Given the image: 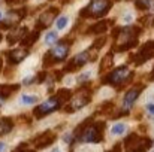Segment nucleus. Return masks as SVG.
<instances>
[{
	"label": "nucleus",
	"instance_id": "nucleus-14",
	"mask_svg": "<svg viewBox=\"0 0 154 152\" xmlns=\"http://www.w3.org/2000/svg\"><path fill=\"white\" fill-rule=\"evenodd\" d=\"M142 90H144V85H142V84L138 85V87L130 88V90L126 93L124 99H123V109H127V110H129V109L133 106V103L136 101V99L139 97V94L142 93Z\"/></svg>",
	"mask_w": 154,
	"mask_h": 152
},
{
	"label": "nucleus",
	"instance_id": "nucleus-10",
	"mask_svg": "<svg viewBox=\"0 0 154 152\" xmlns=\"http://www.w3.org/2000/svg\"><path fill=\"white\" fill-rule=\"evenodd\" d=\"M58 7H48L47 10H44L41 15H39V18H38V22H36V28H39V30H44V28H48L50 25H51L52 22H54V19L57 18V15H58Z\"/></svg>",
	"mask_w": 154,
	"mask_h": 152
},
{
	"label": "nucleus",
	"instance_id": "nucleus-39",
	"mask_svg": "<svg viewBox=\"0 0 154 152\" xmlns=\"http://www.w3.org/2000/svg\"><path fill=\"white\" fill-rule=\"evenodd\" d=\"M51 152H60V149H58V148H54Z\"/></svg>",
	"mask_w": 154,
	"mask_h": 152
},
{
	"label": "nucleus",
	"instance_id": "nucleus-32",
	"mask_svg": "<svg viewBox=\"0 0 154 152\" xmlns=\"http://www.w3.org/2000/svg\"><path fill=\"white\" fill-rule=\"evenodd\" d=\"M33 82H35V78H26V79L23 81L24 85H30V84H33Z\"/></svg>",
	"mask_w": 154,
	"mask_h": 152
},
{
	"label": "nucleus",
	"instance_id": "nucleus-8",
	"mask_svg": "<svg viewBox=\"0 0 154 152\" xmlns=\"http://www.w3.org/2000/svg\"><path fill=\"white\" fill-rule=\"evenodd\" d=\"M26 13H27V9H26V7L9 10V13L5 16V19L0 21V25H2L3 28H12V27H15L17 24L21 22V19L26 16Z\"/></svg>",
	"mask_w": 154,
	"mask_h": 152
},
{
	"label": "nucleus",
	"instance_id": "nucleus-2",
	"mask_svg": "<svg viewBox=\"0 0 154 152\" xmlns=\"http://www.w3.org/2000/svg\"><path fill=\"white\" fill-rule=\"evenodd\" d=\"M70 45L69 43V39H63L61 42H58L51 51H48L44 57V67H48V66H52L55 63H60L63 61L67 54H69V49H70Z\"/></svg>",
	"mask_w": 154,
	"mask_h": 152
},
{
	"label": "nucleus",
	"instance_id": "nucleus-9",
	"mask_svg": "<svg viewBox=\"0 0 154 152\" xmlns=\"http://www.w3.org/2000/svg\"><path fill=\"white\" fill-rule=\"evenodd\" d=\"M91 61V57H90V52L88 51H84V52H79L78 55H75L67 64L66 67L63 69V72H76L78 69H81L82 66H85V63Z\"/></svg>",
	"mask_w": 154,
	"mask_h": 152
},
{
	"label": "nucleus",
	"instance_id": "nucleus-20",
	"mask_svg": "<svg viewBox=\"0 0 154 152\" xmlns=\"http://www.w3.org/2000/svg\"><path fill=\"white\" fill-rule=\"evenodd\" d=\"M112 63H114V52H108V54H106V55L102 58V61H100L99 72H100V73H103V72L109 70V67L112 66Z\"/></svg>",
	"mask_w": 154,
	"mask_h": 152
},
{
	"label": "nucleus",
	"instance_id": "nucleus-34",
	"mask_svg": "<svg viewBox=\"0 0 154 152\" xmlns=\"http://www.w3.org/2000/svg\"><path fill=\"white\" fill-rule=\"evenodd\" d=\"M88 76H90V73H85V75H81V76L78 78V81H79V82H84V81H85V79H87Z\"/></svg>",
	"mask_w": 154,
	"mask_h": 152
},
{
	"label": "nucleus",
	"instance_id": "nucleus-4",
	"mask_svg": "<svg viewBox=\"0 0 154 152\" xmlns=\"http://www.w3.org/2000/svg\"><path fill=\"white\" fill-rule=\"evenodd\" d=\"M133 78V73L129 70L127 66H120L115 70H112L111 73H108L103 78V84L105 85H112V87H123L126 82H129Z\"/></svg>",
	"mask_w": 154,
	"mask_h": 152
},
{
	"label": "nucleus",
	"instance_id": "nucleus-22",
	"mask_svg": "<svg viewBox=\"0 0 154 152\" xmlns=\"http://www.w3.org/2000/svg\"><path fill=\"white\" fill-rule=\"evenodd\" d=\"M55 97L58 99V101H60L61 104H64L66 101L72 100V97H73V94H72V91H70L69 88H61V90H58V91H57V94H55Z\"/></svg>",
	"mask_w": 154,
	"mask_h": 152
},
{
	"label": "nucleus",
	"instance_id": "nucleus-3",
	"mask_svg": "<svg viewBox=\"0 0 154 152\" xmlns=\"http://www.w3.org/2000/svg\"><path fill=\"white\" fill-rule=\"evenodd\" d=\"M112 6L111 0H91L87 7H84L79 12L81 18H100L109 12Z\"/></svg>",
	"mask_w": 154,
	"mask_h": 152
},
{
	"label": "nucleus",
	"instance_id": "nucleus-31",
	"mask_svg": "<svg viewBox=\"0 0 154 152\" xmlns=\"http://www.w3.org/2000/svg\"><path fill=\"white\" fill-rule=\"evenodd\" d=\"M109 152H123V145H121L120 142H118V143H115V145L112 146V149H111Z\"/></svg>",
	"mask_w": 154,
	"mask_h": 152
},
{
	"label": "nucleus",
	"instance_id": "nucleus-28",
	"mask_svg": "<svg viewBox=\"0 0 154 152\" xmlns=\"http://www.w3.org/2000/svg\"><path fill=\"white\" fill-rule=\"evenodd\" d=\"M55 40H57V31H50V33L45 36V43H47V45H52Z\"/></svg>",
	"mask_w": 154,
	"mask_h": 152
},
{
	"label": "nucleus",
	"instance_id": "nucleus-1",
	"mask_svg": "<svg viewBox=\"0 0 154 152\" xmlns=\"http://www.w3.org/2000/svg\"><path fill=\"white\" fill-rule=\"evenodd\" d=\"M139 34H141V28L139 27L129 25V27L117 28L112 33V36L115 37V43H114L112 49L117 51V52H123V51H127L130 48H133V46H136Z\"/></svg>",
	"mask_w": 154,
	"mask_h": 152
},
{
	"label": "nucleus",
	"instance_id": "nucleus-16",
	"mask_svg": "<svg viewBox=\"0 0 154 152\" xmlns=\"http://www.w3.org/2000/svg\"><path fill=\"white\" fill-rule=\"evenodd\" d=\"M27 33H29V28H27V27H20L18 30L11 31V33L8 34V43H9V45H14V43H17V42H21V40L26 37Z\"/></svg>",
	"mask_w": 154,
	"mask_h": 152
},
{
	"label": "nucleus",
	"instance_id": "nucleus-11",
	"mask_svg": "<svg viewBox=\"0 0 154 152\" xmlns=\"http://www.w3.org/2000/svg\"><path fill=\"white\" fill-rule=\"evenodd\" d=\"M151 57H154V40L147 42L141 49L138 51V54H135L130 60H132L135 64L141 66V64H144L145 61H148Z\"/></svg>",
	"mask_w": 154,
	"mask_h": 152
},
{
	"label": "nucleus",
	"instance_id": "nucleus-29",
	"mask_svg": "<svg viewBox=\"0 0 154 152\" xmlns=\"http://www.w3.org/2000/svg\"><path fill=\"white\" fill-rule=\"evenodd\" d=\"M66 24H67V16H60L57 19V28L58 30H63L66 27Z\"/></svg>",
	"mask_w": 154,
	"mask_h": 152
},
{
	"label": "nucleus",
	"instance_id": "nucleus-35",
	"mask_svg": "<svg viewBox=\"0 0 154 152\" xmlns=\"http://www.w3.org/2000/svg\"><path fill=\"white\" fill-rule=\"evenodd\" d=\"M148 79H150L151 82L154 81V67H153V70H151V73H150V78H148Z\"/></svg>",
	"mask_w": 154,
	"mask_h": 152
},
{
	"label": "nucleus",
	"instance_id": "nucleus-15",
	"mask_svg": "<svg viewBox=\"0 0 154 152\" xmlns=\"http://www.w3.org/2000/svg\"><path fill=\"white\" fill-rule=\"evenodd\" d=\"M153 146V140L150 137H139L132 146L126 148V152H147Z\"/></svg>",
	"mask_w": 154,
	"mask_h": 152
},
{
	"label": "nucleus",
	"instance_id": "nucleus-37",
	"mask_svg": "<svg viewBox=\"0 0 154 152\" xmlns=\"http://www.w3.org/2000/svg\"><path fill=\"white\" fill-rule=\"evenodd\" d=\"M130 19H132V16H130V15H126V18H124V21H126V22H129Z\"/></svg>",
	"mask_w": 154,
	"mask_h": 152
},
{
	"label": "nucleus",
	"instance_id": "nucleus-17",
	"mask_svg": "<svg viewBox=\"0 0 154 152\" xmlns=\"http://www.w3.org/2000/svg\"><path fill=\"white\" fill-rule=\"evenodd\" d=\"M39 36H41V30L39 28H35L33 31H29L26 34V37L21 40V45L24 48H30V46H33L36 43V40L39 39Z\"/></svg>",
	"mask_w": 154,
	"mask_h": 152
},
{
	"label": "nucleus",
	"instance_id": "nucleus-41",
	"mask_svg": "<svg viewBox=\"0 0 154 152\" xmlns=\"http://www.w3.org/2000/svg\"><path fill=\"white\" fill-rule=\"evenodd\" d=\"M0 69H2V58H0Z\"/></svg>",
	"mask_w": 154,
	"mask_h": 152
},
{
	"label": "nucleus",
	"instance_id": "nucleus-19",
	"mask_svg": "<svg viewBox=\"0 0 154 152\" xmlns=\"http://www.w3.org/2000/svg\"><path fill=\"white\" fill-rule=\"evenodd\" d=\"M108 30V21H97L93 25L88 27L87 33H93V34H103Z\"/></svg>",
	"mask_w": 154,
	"mask_h": 152
},
{
	"label": "nucleus",
	"instance_id": "nucleus-43",
	"mask_svg": "<svg viewBox=\"0 0 154 152\" xmlns=\"http://www.w3.org/2000/svg\"><path fill=\"white\" fill-rule=\"evenodd\" d=\"M0 40H2V34H0Z\"/></svg>",
	"mask_w": 154,
	"mask_h": 152
},
{
	"label": "nucleus",
	"instance_id": "nucleus-40",
	"mask_svg": "<svg viewBox=\"0 0 154 152\" xmlns=\"http://www.w3.org/2000/svg\"><path fill=\"white\" fill-rule=\"evenodd\" d=\"M3 101H5V99H3V97L0 96V106H2V103H3Z\"/></svg>",
	"mask_w": 154,
	"mask_h": 152
},
{
	"label": "nucleus",
	"instance_id": "nucleus-24",
	"mask_svg": "<svg viewBox=\"0 0 154 152\" xmlns=\"http://www.w3.org/2000/svg\"><path fill=\"white\" fill-rule=\"evenodd\" d=\"M151 1H153V0H136L135 4H136V7L141 9V10H148V9L151 7Z\"/></svg>",
	"mask_w": 154,
	"mask_h": 152
},
{
	"label": "nucleus",
	"instance_id": "nucleus-12",
	"mask_svg": "<svg viewBox=\"0 0 154 152\" xmlns=\"http://www.w3.org/2000/svg\"><path fill=\"white\" fill-rule=\"evenodd\" d=\"M55 139H57V134L54 131L47 130L35 139V146H36V149H45V148H48L50 145H52L55 142Z\"/></svg>",
	"mask_w": 154,
	"mask_h": 152
},
{
	"label": "nucleus",
	"instance_id": "nucleus-25",
	"mask_svg": "<svg viewBox=\"0 0 154 152\" xmlns=\"http://www.w3.org/2000/svg\"><path fill=\"white\" fill-rule=\"evenodd\" d=\"M38 100H39L38 96H29V94H24V96L21 97V103H23V104H35V103H38Z\"/></svg>",
	"mask_w": 154,
	"mask_h": 152
},
{
	"label": "nucleus",
	"instance_id": "nucleus-5",
	"mask_svg": "<svg viewBox=\"0 0 154 152\" xmlns=\"http://www.w3.org/2000/svg\"><path fill=\"white\" fill-rule=\"evenodd\" d=\"M103 131H105V122L103 121H93V124H90L88 128L81 136L79 142L99 143V142L103 140Z\"/></svg>",
	"mask_w": 154,
	"mask_h": 152
},
{
	"label": "nucleus",
	"instance_id": "nucleus-42",
	"mask_svg": "<svg viewBox=\"0 0 154 152\" xmlns=\"http://www.w3.org/2000/svg\"><path fill=\"white\" fill-rule=\"evenodd\" d=\"M0 21H2V12H0Z\"/></svg>",
	"mask_w": 154,
	"mask_h": 152
},
{
	"label": "nucleus",
	"instance_id": "nucleus-18",
	"mask_svg": "<svg viewBox=\"0 0 154 152\" xmlns=\"http://www.w3.org/2000/svg\"><path fill=\"white\" fill-rule=\"evenodd\" d=\"M18 90H20V85L18 84H3V85H0V96L6 100L9 96H12Z\"/></svg>",
	"mask_w": 154,
	"mask_h": 152
},
{
	"label": "nucleus",
	"instance_id": "nucleus-6",
	"mask_svg": "<svg viewBox=\"0 0 154 152\" xmlns=\"http://www.w3.org/2000/svg\"><path fill=\"white\" fill-rule=\"evenodd\" d=\"M61 106H63V104L58 101V99H57L55 96H52V97H50L47 101H44V103H41L39 106H36L35 110H33V115H35L38 119H41V118L50 115L52 112L58 110Z\"/></svg>",
	"mask_w": 154,
	"mask_h": 152
},
{
	"label": "nucleus",
	"instance_id": "nucleus-30",
	"mask_svg": "<svg viewBox=\"0 0 154 152\" xmlns=\"http://www.w3.org/2000/svg\"><path fill=\"white\" fill-rule=\"evenodd\" d=\"M48 76V73L47 72H39L36 76H35V82H38V84H42L44 81H45V78Z\"/></svg>",
	"mask_w": 154,
	"mask_h": 152
},
{
	"label": "nucleus",
	"instance_id": "nucleus-26",
	"mask_svg": "<svg viewBox=\"0 0 154 152\" xmlns=\"http://www.w3.org/2000/svg\"><path fill=\"white\" fill-rule=\"evenodd\" d=\"M126 124H115L114 127H112V130H111V133L114 134V136H118V134H123L124 131H126Z\"/></svg>",
	"mask_w": 154,
	"mask_h": 152
},
{
	"label": "nucleus",
	"instance_id": "nucleus-36",
	"mask_svg": "<svg viewBox=\"0 0 154 152\" xmlns=\"http://www.w3.org/2000/svg\"><path fill=\"white\" fill-rule=\"evenodd\" d=\"M5 148H6V145H5L3 142H0V152H3V151H5Z\"/></svg>",
	"mask_w": 154,
	"mask_h": 152
},
{
	"label": "nucleus",
	"instance_id": "nucleus-38",
	"mask_svg": "<svg viewBox=\"0 0 154 152\" xmlns=\"http://www.w3.org/2000/svg\"><path fill=\"white\" fill-rule=\"evenodd\" d=\"M8 1H9V3H11V1H12V0H8ZM18 1H23V0H14V3H18Z\"/></svg>",
	"mask_w": 154,
	"mask_h": 152
},
{
	"label": "nucleus",
	"instance_id": "nucleus-23",
	"mask_svg": "<svg viewBox=\"0 0 154 152\" xmlns=\"http://www.w3.org/2000/svg\"><path fill=\"white\" fill-rule=\"evenodd\" d=\"M105 42H106V36H102V37L96 39V40L93 42V45L90 46V49L94 51V52H99V49H100L103 45H105Z\"/></svg>",
	"mask_w": 154,
	"mask_h": 152
},
{
	"label": "nucleus",
	"instance_id": "nucleus-13",
	"mask_svg": "<svg viewBox=\"0 0 154 152\" xmlns=\"http://www.w3.org/2000/svg\"><path fill=\"white\" fill-rule=\"evenodd\" d=\"M29 57V48H15L6 52V58L9 61V64H20L23 60H26Z\"/></svg>",
	"mask_w": 154,
	"mask_h": 152
},
{
	"label": "nucleus",
	"instance_id": "nucleus-7",
	"mask_svg": "<svg viewBox=\"0 0 154 152\" xmlns=\"http://www.w3.org/2000/svg\"><path fill=\"white\" fill-rule=\"evenodd\" d=\"M90 101H91V91L81 88L79 93L72 97V103H70L67 107H64V110H66L67 113H72V112H75V110H78V109L87 106Z\"/></svg>",
	"mask_w": 154,
	"mask_h": 152
},
{
	"label": "nucleus",
	"instance_id": "nucleus-33",
	"mask_svg": "<svg viewBox=\"0 0 154 152\" xmlns=\"http://www.w3.org/2000/svg\"><path fill=\"white\" fill-rule=\"evenodd\" d=\"M147 110H148L150 113H153L154 115V104L153 103H148V104H147Z\"/></svg>",
	"mask_w": 154,
	"mask_h": 152
},
{
	"label": "nucleus",
	"instance_id": "nucleus-21",
	"mask_svg": "<svg viewBox=\"0 0 154 152\" xmlns=\"http://www.w3.org/2000/svg\"><path fill=\"white\" fill-rule=\"evenodd\" d=\"M12 128H14V122H12L11 118H2L0 119V136L11 133Z\"/></svg>",
	"mask_w": 154,
	"mask_h": 152
},
{
	"label": "nucleus",
	"instance_id": "nucleus-27",
	"mask_svg": "<svg viewBox=\"0 0 154 152\" xmlns=\"http://www.w3.org/2000/svg\"><path fill=\"white\" fill-rule=\"evenodd\" d=\"M12 152H36V149H30L27 143H20Z\"/></svg>",
	"mask_w": 154,
	"mask_h": 152
}]
</instances>
